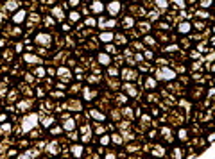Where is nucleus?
Returning a JSON list of instances; mask_svg holds the SVG:
<instances>
[{
	"label": "nucleus",
	"mask_w": 215,
	"mask_h": 159,
	"mask_svg": "<svg viewBox=\"0 0 215 159\" xmlns=\"http://www.w3.org/2000/svg\"><path fill=\"white\" fill-rule=\"evenodd\" d=\"M108 72H109V73H111V75H117V73H118V72H117V70H115V68H109V70H108Z\"/></svg>",
	"instance_id": "e433bc0d"
},
{
	"label": "nucleus",
	"mask_w": 215,
	"mask_h": 159,
	"mask_svg": "<svg viewBox=\"0 0 215 159\" xmlns=\"http://www.w3.org/2000/svg\"><path fill=\"white\" fill-rule=\"evenodd\" d=\"M106 9H108V13H109L111 16H117V14L120 13L122 5H120V2H117V0H111V2L106 5Z\"/></svg>",
	"instance_id": "f03ea898"
},
{
	"label": "nucleus",
	"mask_w": 215,
	"mask_h": 159,
	"mask_svg": "<svg viewBox=\"0 0 215 159\" xmlns=\"http://www.w3.org/2000/svg\"><path fill=\"white\" fill-rule=\"evenodd\" d=\"M97 61H99L102 66H109V64H111V55H109L108 52H104V54H99V55H97Z\"/></svg>",
	"instance_id": "1a4fd4ad"
},
{
	"label": "nucleus",
	"mask_w": 215,
	"mask_h": 159,
	"mask_svg": "<svg viewBox=\"0 0 215 159\" xmlns=\"http://www.w3.org/2000/svg\"><path fill=\"white\" fill-rule=\"evenodd\" d=\"M145 43H151V45H153V43H154V39H153L151 36H147V38H145Z\"/></svg>",
	"instance_id": "c9c22d12"
},
{
	"label": "nucleus",
	"mask_w": 215,
	"mask_h": 159,
	"mask_svg": "<svg viewBox=\"0 0 215 159\" xmlns=\"http://www.w3.org/2000/svg\"><path fill=\"white\" fill-rule=\"evenodd\" d=\"M52 124H54V118H52V116H47V118L43 120V125H45V127H48V125H52Z\"/></svg>",
	"instance_id": "bb28decb"
},
{
	"label": "nucleus",
	"mask_w": 215,
	"mask_h": 159,
	"mask_svg": "<svg viewBox=\"0 0 215 159\" xmlns=\"http://www.w3.org/2000/svg\"><path fill=\"white\" fill-rule=\"evenodd\" d=\"M90 115H92V118H95L97 122H104V120H106V116H104L100 111H95V109H92V111H90Z\"/></svg>",
	"instance_id": "f8f14e48"
},
{
	"label": "nucleus",
	"mask_w": 215,
	"mask_h": 159,
	"mask_svg": "<svg viewBox=\"0 0 215 159\" xmlns=\"http://www.w3.org/2000/svg\"><path fill=\"white\" fill-rule=\"evenodd\" d=\"M153 154H156V156H163V154H165V150H163V147H154Z\"/></svg>",
	"instance_id": "5701e85b"
},
{
	"label": "nucleus",
	"mask_w": 215,
	"mask_h": 159,
	"mask_svg": "<svg viewBox=\"0 0 215 159\" xmlns=\"http://www.w3.org/2000/svg\"><path fill=\"white\" fill-rule=\"evenodd\" d=\"M174 77H176V72L170 68H160L158 70V79H161V81H172Z\"/></svg>",
	"instance_id": "f257e3e1"
},
{
	"label": "nucleus",
	"mask_w": 215,
	"mask_h": 159,
	"mask_svg": "<svg viewBox=\"0 0 215 159\" xmlns=\"http://www.w3.org/2000/svg\"><path fill=\"white\" fill-rule=\"evenodd\" d=\"M214 32H215V27H214Z\"/></svg>",
	"instance_id": "a19ab883"
},
{
	"label": "nucleus",
	"mask_w": 215,
	"mask_h": 159,
	"mask_svg": "<svg viewBox=\"0 0 215 159\" xmlns=\"http://www.w3.org/2000/svg\"><path fill=\"white\" fill-rule=\"evenodd\" d=\"M156 84H158V82H156V79L147 77V81H145V86H147V88H151V89H153V88H156Z\"/></svg>",
	"instance_id": "6ab92c4d"
},
{
	"label": "nucleus",
	"mask_w": 215,
	"mask_h": 159,
	"mask_svg": "<svg viewBox=\"0 0 215 159\" xmlns=\"http://www.w3.org/2000/svg\"><path fill=\"white\" fill-rule=\"evenodd\" d=\"M23 59H25L29 64H39V63H41V59H39L38 55H32V54H25Z\"/></svg>",
	"instance_id": "9d476101"
},
{
	"label": "nucleus",
	"mask_w": 215,
	"mask_h": 159,
	"mask_svg": "<svg viewBox=\"0 0 215 159\" xmlns=\"http://www.w3.org/2000/svg\"><path fill=\"white\" fill-rule=\"evenodd\" d=\"M104 48H106V52H109V54H115V52H117V48H115V45H111V43H108V45H106Z\"/></svg>",
	"instance_id": "412c9836"
},
{
	"label": "nucleus",
	"mask_w": 215,
	"mask_h": 159,
	"mask_svg": "<svg viewBox=\"0 0 215 159\" xmlns=\"http://www.w3.org/2000/svg\"><path fill=\"white\" fill-rule=\"evenodd\" d=\"M145 57H147V59H153V57H154V54H153V52H149V50H147V52H145Z\"/></svg>",
	"instance_id": "473e14b6"
},
{
	"label": "nucleus",
	"mask_w": 215,
	"mask_h": 159,
	"mask_svg": "<svg viewBox=\"0 0 215 159\" xmlns=\"http://www.w3.org/2000/svg\"><path fill=\"white\" fill-rule=\"evenodd\" d=\"M84 25H88V27H95V25H97V21H95L93 18H86V21H84Z\"/></svg>",
	"instance_id": "393cba45"
},
{
	"label": "nucleus",
	"mask_w": 215,
	"mask_h": 159,
	"mask_svg": "<svg viewBox=\"0 0 215 159\" xmlns=\"http://www.w3.org/2000/svg\"><path fill=\"white\" fill-rule=\"evenodd\" d=\"M70 5H72V7H77V5H79V0H70Z\"/></svg>",
	"instance_id": "f704fd0d"
},
{
	"label": "nucleus",
	"mask_w": 215,
	"mask_h": 159,
	"mask_svg": "<svg viewBox=\"0 0 215 159\" xmlns=\"http://www.w3.org/2000/svg\"><path fill=\"white\" fill-rule=\"evenodd\" d=\"M113 141H115V143H120L122 140H120V136H113Z\"/></svg>",
	"instance_id": "4c0bfd02"
},
{
	"label": "nucleus",
	"mask_w": 215,
	"mask_h": 159,
	"mask_svg": "<svg viewBox=\"0 0 215 159\" xmlns=\"http://www.w3.org/2000/svg\"><path fill=\"white\" fill-rule=\"evenodd\" d=\"M176 48H178L176 45H169V47H167V48H163V50H167V52H174Z\"/></svg>",
	"instance_id": "7c9ffc66"
},
{
	"label": "nucleus",
	"mask_w": 215,
	"mask_h": 159,
	"mask_svg": "<svg viewBox=\"0 0 215 159\" xmlns=\"http://www.w3.org/2000/svg\"><path fill=\"white\" fill-rule=\"evenodd\" d=\"M16 7H18V4H16L14 0H9V2L5 4V9H7V11H16Z\"/></svg>",
	"instance_id": "a211bd4d"
},
{
	"label": "nucleus",
	"mask_w": 215,
	"mask_h": 159,
	"mask_svg": "<svg viewBox=\"0 0 215 159\" xmlns=\"http://www.w3.org/2000/svg\"><path fill=\"white\" fill-rule=\"evenodd\" d=\"M156 7L161 9V11L167 9V7H169V0H156Z\"/></svg>",
	"instance_id": "f3484780"
},
{
	"label": "nucleus",
	"mask_w": 215,
	"mask_h": 159,
	"mask_svg": "<svg viewBox=\"0 0 215 159\" xmlns=\"http://www.w3.org/2000/svg\"><path fill=\"white\" fill-rule=\"evenodd\" d=\"M215 141V132H212L210 136H208V143H214Z\"/></svg>",
	"instance_id": "2f4dec72"
},
{
	"label": "nucleus",
	"mask_w": 215,
	"mask_h": 159,
	"mask_svg": "<svg viewBox=\"0 0 215 159\" xmlns=\"http://www.w3.org/2000/svg\"><path fill=\"white\" fill-rule=\"evenodd\" d=\"M63 127H65V129H66V131H72V129H74V127H75V122H74V120H72V118H68V120H66V122H63Z\"/></svg>",
	"instance_id": "2eb2a0df"
},
{
	"label": "nucleus",
	"mask_w": 215,
	"mask_h": 159,
	"mask_svg": "<svg viewBox=\"0 0 215 159\" xmlns=\"http://www.w3.org/2000/svg\"><path fill=\"white\" fill-rule=\"evenodd\" d=\"M68 20H70L72 23H75V21H79V20H81V14H79L77 11H72V13L68 14Z\"/></svg>",
	"instance_id": "4468645a"
},
{
	"label": "nucleus",
	"mask_w": 215,
	"mask_h": 159,
	"mask_svg": "<svg viewBox=\"0 0 215 159\" xmlns=\"http://www.w3.org/2000/svg\"><path fill=\"white\" fill-rule=\"evenodd\" d=\"M178 138H179L181 141H185V140H187V131H185V129H181V131H178Z\"/></svg>",
	"instance_id": "4be33fe9"
},
{
	"label": "nucleus",
	"mask_w": 215,
	"mask_h": 159,
	"mask_svg": "<svg viewBox=\"0 0 215 159\" xmlns=\"http://www.w3.org/2000/svg\"><path fill=\"white\" fill-rule=\"evenodd\" d=\"M72 154L74 156H83V145H74L72 147Z\"/></svg>",
	"instance_id": "dca6fc26"
},
{
	"label": "nucleus",
	"mask_w": 215,
	"mask_h": 159,
	"mask_svg": "<svg viewBox=\"0 0 215 159\" xmlns=\"http://www.w3.org/2000/svg\"><path fill=\"white\" fill-rule=\"evenodd\" d=\"M174 7H178V9H185L187 4H185V0H174Z\"/></svg>",
	"instance_id": "aec40b11"
},
{
	"label": "nucleus",
	"mask_w": 215,
	"mask_h": 159,
	"mask_svg": "<svg viewBox=\"0 0 215 159\" xmlns=\"http://www.w3.org/2000/svg\"><path fill=\"white\" fill-rule=\"evenodd\" d=\"M5 120H7V116H5V115H0V124H4Z\"/></svg>",
	"instance_id": "58836bf2"
},
{
	"label": "nucleus",
	"mask_w": 215,
	"mask_h": 159,
	"mask_svg": "<svg viewBox=\"0 0 215 159\" xmlns=\"http://www.w3.org/2000/svg\"><path fill=\"white\" fill-rule=\"evenodd\" d=\"M50 34H45V32H41V34H36V38H34V41L38 43V45H50Z\"/></svg>",
	"instance_id": "39448f33"
},
{
	"label": "nucleus",
	"mask_w": 215,
	"mask_h": 159,
	"mask_svg": "<svg viewBox=\"0 0 215 159\" xmlns=\"http://www.w3.org/2000/svg\"><path fill=\"white\" fill-rule=\"evenodd\" d=\"M122 73H124V75H126V77H124V79H126V81H135V79H136V77H138V75H136V73H135V72H133V70H127V68H126V70H124V72H122Z\"/></svg>",
	"instance_id": "ddd939ff"
},
{
	"label": "nucleus",
	"mask_w": 215,
	"mask_h": 159,
	"mask_svg": "<svg viewBox=\"0 0 215 159\" xmlns=\"http://www.w3.org/2000/svg\"><path fill=\"white\" fill-rule=\"evenodd\" d=\"M36 73L41 77V75H45V70H43V68H38V70H36Z\"/></svg>",
	"instance_id": "72a5a7b5"
},
{
	"label": "nucleus",
	"mask_w": 215,
	"mask_h": 159,
	"mask_svg": "<svg viewBox=\"0 0 215 159\" xmlns=\"http://www.w3.org/2000/svg\"><path fill=\"white\" fill-rule=\"evenodd\" d=\"M83 95H84V98H86V100H90V98H92V97H93V95H95V93H92V89H88V88H86V89H84V93H83Z\"/></svg>",
	"instance_id": "a878e982"
},
{
	"label": "nucleus",
	"mask_w": 215,
	"mask_h": 159,
	"mask_svg": "<svg viewBox=\"0 0 215 159\" xmlns=\"http://www.w3.org/2000/svg\"><path fill=\"white\" fill-rule=\"evenodd\" d=\"M0 131H2V132H9V131H11V125H9V124H7V125H5V124H4V125H2V129H0Z\"/></svg>",
	"instance_id": "c756f323"
},
{
	"label": "nucleus",
	"mask_w": 215,
	"mask_h": 159,
	"mask_svg": "<svg viewBox=\"0 0 215 159\" xmlns=\"http://www.w3.org/2000/svg\"><path fill=\"white\" fill-rule=\"evenodd\" d=\"M36 122H38V116H36V115H31V116H27V118H25V122L22 124V129H23V131H29V129H31Z\"/></svg>",
	"instance_id": "423d86ee"
},
{
	"label": "nucleus",
	"mask_w": 215,
	"mask_h": 159,
	"mask_svg": "<svg viewBox=\"0 0 215 159\" xmlns=\"http://www.w3.org/2000/svg\"><path fill=\"white\" fill-rule=\"evenodd\" d=\"M133 25V18H126V21H124V27H131Z\"/></svg>",
	"instance_id": "c85d7f7f"
},
{
	"label": "nucleus",
	"mask_w": 215,
	"mask_h": 159,
	"mask_svg": "<svg viewBox=\"0 0 215 159\" xmlns=\"http://www.w3.org/2000/svg\"><path fill=\"white\" fill-rule=\"evenodd\" d=\"M109 140H111L109 136H102V138H100V143H102V145H108V143H109Z\"/></svg>",
	"instance_id": "cd10ccee"
},
{
	"label": "nucleus",
	"mask_w": 215,
	"mask_h": 159,
	"mask_svg": "<svg viewBox=\"0 0 215 159\" xmlns=\"http://www.w3.org/2000/svg\"><path fill=\"white\" fill-rule=\"evenodd\" d=\"M136 61H144V55H142V54H136Z\"/></svg>",
	"instance_id": "ea45409f"
},
{
	"label": "nucleus",
	"mask_w": 215,
	"mask_h": 159,
	"mask_svg": "<svg viewBox=\"0 0 215 159\" xmlns=\"http://www.w3.org/2000/svg\"><path fill=\"white\" fill-rule=\"evenodd\" d=\"M90 9H92V13L99 14V13H102V11L106 9V5H104L100 0H93V2H92V5H90Z\"/></svg>",
	"instance_id": "0eeeda50"
},
{
	"label": "nucleus",
	"mask_w": 215,
	"mask_h": 159,
	"mask_svg": "<svg viewBox=\"0 0 215 159\" xmlns=\"http://www.w3.org/2000/svg\"><path fill=\"white\" fill-rule=\"evenodd\" d=\"M214 81H215V79H214Z\"/></svg>",
	"instance_id": "79ce46f5"
},
{
	"label": "nucleus",
	"mask_w": 215,
	"mask_h": 159,
	"mask_svg": "<svg viewBox=\"0 0 215 159\" xmlns=\"http://www.w3.org/2000/svg\"><path fill=\"white\" fill-rule=\"evenodd\" d=\"M57 75H59V79H63V81H68V79L72 77V73H70L68 68H59V70H57Z\"/></svg>",
	"instance_id": "9b49d317"
},
{
	"label": "nucleus",
	"mask_w": 215,
	"mask_h": 159,
	"mask_svg": "<svg viewBox=\"0 0 215 159\" xmlns=\"http://www.w3.org/2000/svg\"><path fill=\"white\" fill-rule=\"evenodd\" d=\"M190 30H192V23L190 21H181L178 25V34H181V36H187Z\"/></svg>",
	"instance_id": "20e7f679"
},
{
	"label": "nucleus",
	"mask_w": 215,
	"mask_h": 159,
	"mask_svg": "<svg viewBox=\"0 0 215 159\" xmlns=\"http://www.w3.org/2000/svg\"><path fill=\"white\" fill-rule=\"evenodd\" d=\"M25 18H27V11L20 9V11L13 16V23H14V25H22V23L25 21Z\"/></svg>",
	"instance_id": "7ed1b4c3"
},
{
	"label": "nucleus",
	"mask_w": 215,
	"mask_h": 159,
	"mask_svg": "<svg viewBox=\"0 0 215 159\" xmlns=\"http://www.w3.org/2000/svg\"><path fill=\"white\" fill-rule=\"evenodd\" d=\"M212 4H214V0H201V7L203 9H208Z\"/></svg>",
	"instance_id": "b1692460"
},
{
	"label": "nucleus",
	"mask_w": 215,
	"mask_h": 159,
	"mask_svg": "<svg viewBox=\"0 0 215 159\" xmlns=\"http://www.w3.org/2000/svg\"><path fill=\"white\" fill-rule=\"evenodd\" d=\"M99 39H100V41H104V43H111V41L115 39V34H113L111 30H104V32H100V34H99Z\"/></svg>",
	"instance_id": "6e6552de"
}]
</instances>
